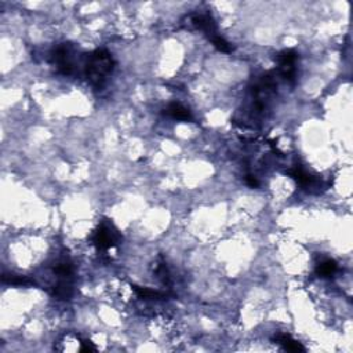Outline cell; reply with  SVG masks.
Wrapping results in <instances>:
<instances>
[{"label":"cell","instance_id":"6da1fadb","mask_svg":"<svg viewBox=\"0 0 353 353\" xmlns=\"http://www.w3.org/2000/svg\"><path fill=\"white\" fill-rule=\"evenodd\" d=\"M113 69H115V60L112 54L103 48H98L87 54L83 64V70L87 82L94 89H102L105 86Z\"/></svg>","mask_w":353,"mask_h":353},{"label":"cell","instance_id":"7a4b0ae2","mask_svg":"<svg viewBox=\"0 0 353 353\" xmlns=\"http://www.w3.org/2000/svg\"><path fill=\"white\" fill-rule=\"evenodd\" d=\"M78 51L72 43H61L52 48L50 54V61L56 66L58 74L64 76H70L76 70Z\"/></svg>","mask_w":353,"mask_h":353},{"label":"cell","instance_id":"3957f363","mask_svg":"<svg viewBox=\"0 0 353 353\" xmlns=\"http://www.w3.org/2000/svg\"><path fill=\"white\" fill-rule=\"evenodd\" d=\"M91 240L98 251H109L113 247L119 245L121 241V235L111 221L105 220L101 221L98 228L95 229Z\"/></svg>","mask_w":353,"mask_h":353},{"label":"cell","instance_id":"277c9868","mask_svg":"<svg viewBox=\"0 0 353 353\" xmlns=\"http://www.w3.org/2000/svg\"><path fill=\"white\" fill-rule=\"evenodd\" d=\"M297 60L298 54L294 50H283L277 54L279 64V75L286 82L294 83L297 76Z\"/></svg>","mask_w":353,"mask_h":353},{"label":"cell","instance_id":"5b68a950","mask_svg":"<svg viewBox=\"0 0 353 353\" xmlns=\"http://www.w3.org/2000/svg\"><path fill=\"white\" fill-rule=\"evenodd\" d=\"M190 24L196 29H200L202 32H204V34L210 40H214L217 36H220L216 21H214V18L211 17L210 14H193L190 17Z\"/></svg>","mask_w":353,"mask_h":353},{"label":"cell","instance_id":"8992f818","mask_svg":"<svg viewBox=\"0 0 353 353\" xmlns=\"http://www.w3.org/2000/svg\"><path fill=\"white\" fill-rule=\"evenodd\" d=\"M287 172H289V175L291 177L293 180L297 181L298 185H301L304 189H310V188H313V186L317 185L316 178H314L313 175H310L309 172L306 171L305 168L302 167V166H299V164L294 166L293 168H290Z\"/></svg>","mask_w":353,"mask_h":353},{"label":"cell","instance_id":"52a82bcc","mask_svg":"<svg viewBox=\"0 0 353 353\" xmlns=\"http://www.w3.org/2000/svg\"><path fill=\"white\" fill-rule=\"evenodd\" d=\"M164 115L166 116H170L175 120L181 121H192L193 120V115L190 112L189 109L184 107L182 103L180 102H171L168 105L167 108L164 109Z\"/></svg>","mask_w":353,"mask_h":353},{"label":"cell","instance_id":"ba28073f","mask_svg":"<svg viewBox=\"0 0 353 353\" xmlns=\"http://www.w3.org/2000/svg\"><path fill=\"white\" fill-rule=\"evenodd\" d=\"M276 342L289 352H305V348L289 334H279L276 337Z\"/></svg>","mask_w":353,"mask_h":353},{"label":"cell","instance_id":"9c48e42d","mask_svg":"<svg viewBox=\"0 0 353 353\" xmlns=\"http://www.w3.org/2000/svg\"><path fill=\"white\" fill-rule=\"evenodd\" d=\"M338 271V265L334 259H326L323 262H320L316 268V275L319 277H332Z\"/></svg>","mask_w":353,"mask_h":353},{"label":"cell","instance_id":"30bf717a","mask_svg":"<svg viewBox=\"0 0 353 353\" xmlns=\"http://www.w3.org/2000/svg\"><path fill=\"white\" fill-rule=\"evenodd\" d=\"M2 281L6 283V285L24 286V287H28V286L34 285L33 280H30L29 277H25V276H18V275H6V273H3V276H2Z\"/></svg>","mask_w":353,"mask_h":353},{"label":"cell","instance_id":"8fae6325","mask_svg":"<svg viewBox=\"0 0 353 353\" xmlns=\"http://www.w3.org/2000/svg\"><path fill=\"white\" fill-rule=\"evenodd\" d=\"M134 291L137 293V295L143 299H164L167 297L164 293L160 291H155V290L145 289V287H138V286H133Z\"/></svg>","mask_w":353,"mask_h":353},{"label":"cell","instance_id":"7c38bea8","mask_svg":"<svg viewBox=\"0 0 353 353\" xmlns=\"http://www.w3.org/2000/svg\"><path fill=\"white\" fill-rule=\"evenodd\" d=\"M211 43H213V46L218 50V51L221 52H232L233 51V46L229 42H226V40L222 38V36H217L216 39L211 40Z\"/></svg>","mask_w":353,"mask_h":353},{"label":"cell","instance_id":"4fadbf2b","mask_svg":"<svg viewBox=\"0 0 353 353\" xmlns=\"http://www.w3.org/2000/svg\"><path fill=\"white\" fill-rule=\"evenodd\" d=\"M156 275H157V277L163 281L164 285H168V283H170V275H168L167 267H166V263L164 262H162L159 267H157V269H156Z\"/></svg>","mask_w":353,"mask_h":353},{"label":"cell","instance_id":"5bb4252c","mask_svg":"<svg viewBox=\"0 0 353 353\" xmlns=\"http://www.w3.org/2000/svg\"><path fill=\"white\" fill-rule=\"evenodd\" d=\"M80 350L82 352H95L97 348H95V345L91 341L82 340V342H80Z\"/></svg>","mask_w":353,"mask_h":353},{"label":"cell","instance_id":"9a60e30c","mask_svg":"<svg viewBox=\"0 0 353 353\" xmlns=\"http://www.w3.org/2000/svg\"><path fill=\"white\" fill-rule=\"evenodd\" d=\"M245 184L251 188H258L259 186V181L255 178L254 175H247L245 177Z\"/></svg>","mask_w":353,"mask_h":353}]
</instances>
